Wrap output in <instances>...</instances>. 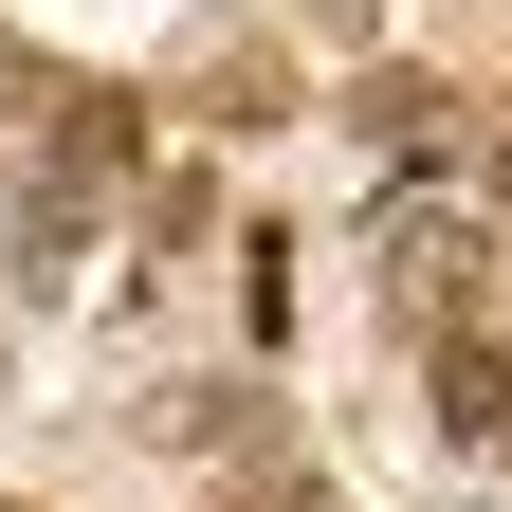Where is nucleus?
Instances as JSON below:
<instances>
[{
  "label": "nucleus",
  "mask_w": 512,
  "mask_h": 512,
  "mask_svg": "<svg viewBox=\"0 0 512 512\" xmlns=\"http://www.w3.org/2000/svg\"><path fill=\"white\" fill-rule=\"evenodd\" d=\"M476 275H494V238L458 202H403L384 220V293H403V330H476Z\"/></svg>",
  "instance_id": "1"
},
{
  "label": "nucleus",
  "mask_w": 512,
  "mask_h": 512,
  "mask_svg": "<svg viewBox=\"0 0 512 512\" xmlns=\"http://www.w3.org/2000/svg\"><path fill=\"white\" fill-rule=\"evenodd\" d=\"M421 348H439V421H458L476 458H512V348L494 330H421Z\"/></svg>",
  "instance_id": "2"
},
{
  "label": "nucleus",
  "mask_w": 512,
  "mask_h": 512,
  "mask_svg": "<svg viewBox=\"0 0 512 512\" xmlns=\"http://www.w3.org/2000/svg\"><path fill=\"white\" fill-rule=\"evenodd\" d=\"M348 128H366L384 165H421L439 128H458V92H439V74H366V92H348Z\"/></svg>",
  "instance_id": "3"
},
{
  "label": "nucleus",
  "mask_w": 512,
  "mask_h": 512,
  "mask_svg": "<svg viewBox=\"0 0 512 512\" xmlns=\"http://www.w3.org/2000/svg\"><path fill=\"white\" fill-rule=\"evenodd\" d=\"M147 439H183V458H220V439H256V384H165Z\"/></svg>",
  "instance_id": "4"
},
{
  "label": "nucleus",
  "mask_w": 512,
  "mask_h": 512,
  "mask_svg": "<svg viewBox=\"0 0 512 512\" xmlns=\"http://www.w3.org/2000/svg\"><path fill=\"white\" fill-rule=\"evenodd\" d=\"M256 512H330V494H311V476H275V494H256Z\"/></svg>",
  "instance_id": "5"
},
{
  "label": "nucleus",
  "mask_w": 512,
  "mask_h": 512,
  "mask_svg": "<svg viewBox=\"0 0 512 512\" xmlns=\"http://www.w3.org/2000/svg\"><path fill=\"white\" fill-rule=\"evenodd\" d=\"M494 220H512V147H494Z\"/></svg>",
  "instance_id": "6"
},
{
  "label": "nucleus",
  "mask_w": 512,
  "mask_h": 512,
  "mask_svg": "<svg viewBox=\"0 0 512 512\" xmlns=\"http://www.w3.org/2000/svg\"><path fill=\"white\" fill-rule=\"evenodd\" d=\"M0 512H19V494H0Z\"/></svg>",
  "instance_id": "7"
}]
</instances>
